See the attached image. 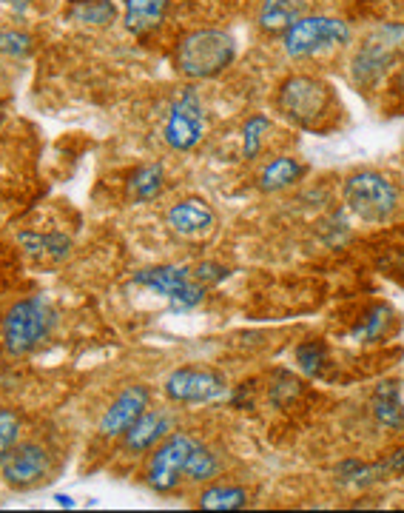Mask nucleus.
Instances as JSON below:
<instances>
[{
  "instance_id": "19",
  "label": "nucleus",
  "mask_w": 404,
  "mask_h": 513,
  "mask_svg": "<svg viewBox=\"0 0 404 513\" xmlns=\"http://www.w3.org/2000/svg\"><path fill=\"white\" fill-rule=\"evenodd\" d=\"M163 180H166V171L160 163H146L131 174L129 180V197L134 203H151L154 197H160L163 191Z\"/></svg>"
},
{
  "instance_id": "7",
  "label": "nucleus",
  "mask_w": 404,
  "mask_h": 513,
  "mask_svg": "<svg viewBox=\"0 0 404 513\" xmlns=\"http://www.w3.org/2000/svg\"><path fill=\"white\" fill-rule=\"evenodd\" d=\"M134 285H143L148 291H157L166 297L174 311H191L205 300V285L180 266H154L134 274Z\"/></svg>"
},
{
  "instance_id": "12",
  "label": "nucleus",
  "mask_w": 404,
  "mask_h": 513,
  "mask_svg": "<svg viewBox=\"0 0 404 513\" xmlns=\"http://www.w3.org/2000/svg\"><path fill=\"white\" fill-rule=\"evenodd\" d=\"M148 402H151V394H148L146 385H129V388H123V394L114 399L109 408H106V414L100 417V425H97L100 437H123L131 425L137 422V417L143 411H148Z\"/></svg>"
},
{
  "instance_id": "6",
  "label": "nucleus",
  "mask_w": 404,
  "mask_h": 513,
  "mask_svg": "<svg viewBox=\"0 0 404 513\" xmlns=\"http://www.w3.org/2000/svg\"><path fill=\"white\" fill-rule=\"evenodd\" d=\"M350 43V26L339 18H299L282 32V46L291 57H311L322 49Z\"/></svg>"
},
{
  "instance_id": "13",
  "label": "nucleus",
  "mask_w": 404,
  "mask_h": 513,
  "mask_svg": "<svg viewBox=\"0 0 404 513\" xmlns=\"http://www.w3.org/2000/svg\"><path fill=\"white\" fill-rule=\"evenodd\" d=\"M168 228L177 231L180 237H200L205 231L214 228V209L200 200V197H188V200H180L174 203L166 214Z\"/></svg>"
},
{
  "instance_id": "1",
  "label": "nucleus",
  "mask_w": 404,
  "mask_h": 513,
  "mask_svg": "<svg viewBox=\"0 0 404 513\" xmlns=\"http://www.w3.org/2000/svg\"><path fill=\"white\" fill-rule=\"evenodd\" d=\"M276 106L299 129H311V132H328V129H333L336 114L342 112V106H339L331 86L325 80L311 75L288 77L279 86Z\"/></svg>"
},
{
  "instance_id": "27",
  "label": "nucleus",
  "mask_w": 404,
  "mask_h": 513,
  "mask_svg": "<svg viewBox=\"0 0 404 513\" xmlns=\"http://www.w3.org/2000/svg\"><path fill=\"white\" fill-rule=\"evenodd\" d=\"M299 394H302V382L296 380L294 374H288V371H279L274 377V385H271V399H274L276 405H288Z\"/></svg>"
},
{
  "instance_id": "10",
  "label": "nucleus",
  "mask_w": 404,
  "mask_h": 513,
  "mask_svg": "<svg viewBox=\"0 0 404 513\" xmlns=\"http://www.w3.org/2000/svg\"><path fill=\"white\" fill-rule=\"evenodd\" d=\"M49 471L52 456L37 442H15L0 462V474L12 488H32L40 479H46Z\"/></svg>"
},
{
  "instance_id": "21",
  "label": "nucleus",
  "mask_w": 404,
  "mask_h": 513,
  "mask_svg": "<svg viewBox=\"0 0 404 513\" xmlns=\"http://www.w3.org/2000/svg\"><path fill=\"white\" fill-rule=\"evenodd\" d=\"M248 505V494L234 485H214L200 494V508L205 511H239Z\"/></svg>"
},
{
  "instance_id": "23",
  "label": "nucleus",
  "mask_w": 404,
  "mask_h": 513,
  "mask_svg": "<svg viewBox=\"0 0 404 513\" xmlns=\"http://www.w3.org/2000/svg\"><path fill=\"white\" fill-rule=\"evenodd\" d=\"M390 308L387 305H376L373 311H370L368 317L362 320V323L356 325L353 331H350V337L356 342H376L385 337L387 325H390Z\"/></svg>"
},
{
  "instance_id": "25",
  "label": "nucleus",
  "mask_w": 404,
  "mask_h": 513,
  "mask_svg": "<svg viewBox=\"0 0 404 513\" xmlns=\"http://www.w3.org/2000/svg\"><path fill=\"white\" fill-rule=\"evenodd\" d=\"M74 20L106 26V23L114 20V3L111 0H83V3H74Z\"/></svg>"
},
{
  "instance_id": "24",
  "label": "nucleus",
  "mask_w": 404,
  "mask_h": 513,
  "mask_svg": "<svg viewBox=\"0 0 404 513\" xmlns=\"http://www.w3.org/2000/svg\"><path fill=\"white\" fill-rule=\"evenodd\" d=\"M271 129V120L265 114H254L248 117L245 129H242V157L245 160H254L259 152H262V140H265V132Z\"/></svg>"
},
{
  "instance_id": "33",
  "label": "nucleus",
  "mask_w": 404,
  "mask_h": 513,
  "mask_svg": "<svg viewBox=\"0 0 404 513\" xmlns=\"http://www.w3.org/2000/svg\"><path fill=\"white\" fill-rule=\"evenodd\" d=\"M72 3H83V0H72Z\"/></svg>"
},
{
  "instance_id": "31",
  "label": "nucleus",
  "mask_w": 404,
  "mask_h": 513,
  "mask_svg": "<svg viewBox=\"0 0 404 513\" xmlns=\"http://www.w3.org/2000/svg\"><path fill=\"white\" fill-rule=\"evenodd\" d=\"M390 97L396 100L399 109H404V69H399V75L393 77V83H390Z\"/></svg>"
},
{
  "instance_id": "15",
  "label": "nucleus",
  "mask_w": 404,
  "mask_h": 513,
  "mask_svg": "<svg viewBox=\"0 0 404 513\" xmlns=\"http://www.w3.org/2000/svg\"><path fill=\"white\" fill-rule=\"evenodd\" d=\"M123 3H126L123 23H126V29H129L131 35H137V38L154 32L166 20L168 0H123Z\"/></svg>"
},
{
  "instance_id": "16",
  "label": "nucleus",
  "mask_w": 404,
  "mask_h": 513,
  "mask_svg": "<svg viewBox=\"0 0 404 513\" xmlns=\"http://www.w3.org/2000/svg\"><path fill=\"white\" fill-rule=\"evenodd\" d=\"M18 243L32 257H43V260H66L69 251H72V240L60 231H49V234H40V231H20Z\"/></svg>"
},
{
  "instance_id": "2",
  "label": "nucleus",
  "mask_w": 404,
  "mask_h": 513,
  "mask_svg": "<svg viewBox=\"0 0 404 513\" xmlns=\"http://www.w3.org/2000/svg\"><path fill=\"white\" fill-rule=\"evenodd\" d=\"M237 57V43L228 32L220 29H197L188 32L174 52L177 72L191 80H208L222 75Z\"/></svg>"
},
{
  "instance_id": "32",
  "label": "nucleus",
  "mask_w": 404,
  "mask_h": 513,
  "mask_svg": "<svg viewBox=\"0 0 404 513\" xmlns=\"http://www.w3.org/2000/svg\"><path fill=\"white\" fill-rule=\"evenodd\" d=\"M57 502H60V505H66V508H72V505H74L69 496H57Z\"/></svg>"
},
{
  "instance_id": "8",
  "label": "nucleus",
  "mask_w": 404,
  "mask_h": 513,
  "mask_svg": "<svg viewBox=\"0 0 404 513\" xmlns=\"http://www.w3.org/2000/svg\"><path fill=\"white\" fill-rule=\"evenodd\" d=\"M205 132V112H202L200 95L194 89H183L177 103L171 106L166 120V143L174 152H191L202 140Z\"/></svg>"
},
{
  "instance_id": "14",
  "label": "nucleus",
  "mask_w": 404,
  "mask_h": 513,
  "mask_svg": "<svg viewBox=\"0 0 404 513\" xmlns=\"http://www.w3.org/2000/svg\"><path fill=\"white\" fill-rule=\"evenodd\" d=\"M168 425H171V419H168L166 411H143V414L137 417V422L123 434L126 451H129V454L151 451L160 439H166Z\"/></svg>"
},
{
  "instance_id": "26",
  "label": "nucleus",
  "mask_w": 404,
  "mask_h": 513,
  "mask_svg": "<svg viewBox=\"0 0 404 513\" xmlns=\"http://www.w3.org/2000/svg\"><path fill=\"white\" fill-rule=\"evenodd\" d=\"M328 360V345L322 340H308L296 348V362L305 374H319Z\"/></svg>"
},
{
  "instance_id": "30",
  "label": "nucleus",
  "mask_w": 404,
  "mask_h": 513,
  "mask_svg": "<svg viewBox=\"0 0 404 513\" xmlns=\"http://www.w3.org/2000/svg\"><path fill=\"white\" fill-rule=\"evenodd\" d=\"M194 280H200L202 285H211V283H222L225 277H228V268L220 266V263H200V266L194 268V274H191Z\"/></svg>"
},
{
  "instance_id": "17",
  "label": "nucleus",
  "mask_w": 404,
  "mask_h": 513,
  "mask_svg": "<svg viewBox=\"0 0 404 513\" xmlns=\"http://www.w3.org/2000/svg\"><path fill=\"white\" fill-rule=\"evenodd\" d=\"M370 408H373V417L387 428H404V402L399 382H382L373 394Z\"/></svg>"
},
{
  "instance_id": "11",
  "label": "nucleus",
  "mask_w": 404,
  "mask_h": 513,
  "mask_svg": "<svg viewBox=\"0 0 404 513\" xmlns=\"http://www.w3.org/2000/svg\"><path fill=\"white\" fill-rule=\"evenodd\" d=\"M228 388L217 371L205 368H180L166 380V397L171 402H185V405H200V402H217L225 399Z\"/></svg>"
},
{
  "instance_id": "18",
  "label": "nucleus",
  "mask_w": 404,
  "mask_h": 513,
  "mask_svg": "<svg viewBox=\"0 0 404 513\" xmlns=\"http://www.w3.org/2000/svg\"><path fill=\"white\" fill-rule=\"evenodd\" d=\"M305 174V166L296 157H276L271 160L262 174H259V189L262 191H282L294 186L296 180Z\"/></svg>"
},
{
  "instance_id": "3",
  "label": "nucleus",
  "mask_w": 404,
  "mask_h": 513,
  "mask_svg": "<svg viewBox=\"0 0 404 513\" xmlns=\"http://www.w3.org/2000/svg\"><path fill=\"white\" fill-rule=\"evenodd\" d=\"M404 55V23H382L368 38L362 40V46L356 49V55L350 60V75L359 89L376 86L387 69Z\"/></svg>"
},
{
  "instance_id": "28",
  "label": "nucleus",
  "mask_w": 404,
  "mask_h": 513,
  "mask_svg": "<svg viewBox=\"0 0 404 513\" xmlns=\"http://www.w3.org/2000/svg\"><path fill=\"white\" fill-rule=\"evenodd\" d=\"M18 434H20V419L15 411H0V462H3V456L6 451L18 442Z\"/></svg>"
},
{
  "instance_id": "4",
  "label": "nucleus",
  "mask_w": 404,
  "mask_h": 513,
  "mask_svg": "<svg viewBox=\"0 0 404 513\" xmlns=\"http://www.w3.org/2000/svg\"><path fill=\"white\" fill-rule=\"evenodd\" d=\"M55 308L43 297H26L9 308L3 317V345L9 354L23 357L35 351L40 342L46 340L55 328Z\"/></svg>"
},
{
  "instance_id": "22",
  "label": "nucleus",
  "mask_w": 404,
  "mask_h": 513,
  "mask_svg": "<svg viewBox=\"0 0 404 513\" xmlns=\"http://www.w3.org/2000/svg\"><path fill=\"white\" fill-rule=\"evenodd\" d=\"M220 474V459L211 448H205L200 442H194L191 454L185 459L183 476H188L191 482H205V479H214Z\"/></svg>"
},
{
  "instance_id": "20",
  "label": "nucleus",
  "mask_w": 404,
  "mask_h": 513,
  "mask_svg": "<svg viewBox=\"0 0 404 513\" xmlns=\"http://www.w3.org/2000/svg\"><path fill=\"white\" fill-rule=\"evenodd\" d=\"M294 20H299V3L296 0H262L259 6V29L262 32H285Z\"/></svg>"
},
{
  "instance_id": "29",
  "label": "nucleus",
  "mask_w": 404,
  "mask_h": 513,
  "mask_svg": "<svg viewBox=\"0 0 404 513\" xmlns=\"http://www.w3.org/2000/svg\"><path fill=\"white\" fill-rule=\"evenodd\" d=\"M32 52V38L26 35V32H15V29H9V32H0V55H29Z\"/></svg>"
},
{
  "instance_id": "5",
  "label": "nucleus",
  "mask_w": 404,
  "mask_h": 513,
  "mask_svg": "<svg viewBox=\"0 0 404 513\" xmlns=\"http://www.w3.org/2000/svg\"><path fill=\"white\" fill-rule=\"evenodd\" d=\"M345 206L365 223H385L399 206V189L379 171H356L342 186Z\"/></svg>"
},
{
  "instance_id": "9",
  "label": "nucleus",
  "mask_w": 404,
  "mask_h": 513,
  "mask_svg": "<svg viewBox=\"0 0 404 513\" xmlns=\"http://www.w3.org/2000/svg\"><path fill=\"white\" fill-rule=\"evenodd\" d=\"M194 448V439L188 434H171V437L163 439V445L154 451L151 462H148L146 482L160 491V494H168L180 485V476L185 471V459Z\"/></svg>"
}]
</instances>
